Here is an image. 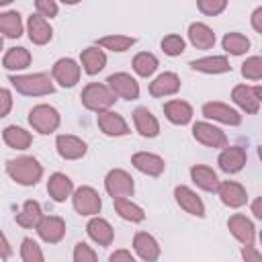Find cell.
Masks as SVG:
<instances>
[{
    "label": "cell",
    "instance_id": "1",
    "mask_svg": "<svg viewBox=\"0 0 262 262\" xmlns=\"http://www.w3.org/2000/svg\"><path fill=\"white\" fill-rule=\"evenodd\" d=\"M6 174L23 186H33L41 180L43 176V166L37 162V158L33 156H20L14 160L6 162Z\"/></svg>",
    "mask_w": 262,
    "mask_h": 262
},
{
    "label": "cell",
    "instance_id": "2",
    "mask_svg": "<svg viewBox=\"0 0 262 262\" xmlns=\"http://www.w3.org/2000/svg\"><path fill=\"white\" fill-rule=\"evenodd\" d=\"M8 82L12 84V88L25 96H45V94H53L55 86L49 78V74L39 72V74H25V76H10Z\"/></svg>",
    "mask_w": 262,
    "mask_h": 262
},
{
    "label": "cell",
    "instance_id": "3",
    "mask_svg": "<svg viewBox=\"0 0 262 262\" xmlns=\"http://www.w3.org/2000/svg\"><path fill=\"white\" fill-rule=\"evenodd\" d=\"M80 98H82V104L88 111H94V113L108 111L115 104V100H117L113 90L106 84H98V82H90L88 86H84Z\"/></svg>",
    "mask_w": 262,
    "mask_h": 262
},
{
    "label": "cell",
    "instance_id": "4",
    "mask_svg": "<svg viewBox=\"0 0 262 262\" xmlns=\"http://www.w3.org/2000/svg\"><path fill=\"white\" fill-rule=\"evenodd\" d=\"M59 113H57V108H53L51 104H37V106H33L31 108V113H29V123H31V127L37 131V133H41V135H49V133H53L57 127H59Z\"/></svg>",
    "mask_w": 262,
    "mask_h": 262
},
{
    "label": "cell",
    "instance_id": "5",
    "mask_svg": "<svg viewBox=\"0 0 262 262\" xmlns=\"http://www.w3.org/2000/svg\"><path fill=\"white\" fill-rule=\"evenodd\" d=\"M72 203H74L76 213L78 215H84V217L98 215L100 209H102L100 194L92 186H80V188H76L74 194H72Z\"/></svg>",
    "mask_w": 262,
    "mask_h": 262
},
{
    "label": "cell",
    "instance_id": "6",
    "mask_svg": "<svg viewBox=\"0 0 262 262\" xmlns=\"http://www.w3.org/2000/svg\"><path fill=\"white\" fill-rule=\"evenodd\" d=\"M106 86L113 90L115 96L119 98H125V100H135L139 98V84L137 80L127 74V72H117V74H111L106 78Z\"/></svg>",
    "mask_w": 262,
    "mask_h": 262
},
{
    "label": "cell",
    "instance_id": "7",
    "mask_svg": "<svg viewBox=\"0 0 262 262\" xmlns=\"http://www.w3.org/2000/svg\"><path fill=\"white\" fill-rule=\"evenodd\" d=\"M104 188L113 199H121V196H131L133 190H135V184H133V178H131L129 172H125L121 168H115L106 174Z\"/></svg>",
    "mask_w": 262,
    "mask_h": 262
},
{
    "label": "cell",
    "instance_id": "8",
    "mask_svg": "<svg viewBox=\"0 0 262 262\" xmlns=\"http://www.w3.org/2000/svg\"><path fill=\"white\" fill-rule=\"evenodd\" d=\"M260 94H262V90H260V86H248V84H237V86H233V90H231V98H233V102L242 108V111H246L248 115H256L258 111H260Z\"/></svg>",
    "mask_w": 262,
    "mask_h": 262
},
{
    "label": "cell",
    "instance_id": "9",
    "mask_svg": "<svg viewBox=\"0 0 262 262\" xmlns=\"http://www.w3.org/2000/svg\"><path fill=\"white\" fill-rule=\"evenodd\" d=\"M51 76H53V80H55L59 86L72 88V86H76L78 80H80V66H78V61L72 59V57H61V59H57V61L53 63Z\"/></svg>",
    "mask_w": 262,
    "mask_h": 262
},
{
    "label": "cell",
    "instance_id": "10",
    "mask_svg": "<svg viewBox=\"0 0 262 262\" xmlns=\"http://www.w3.org/2000/svg\"><path fill=\"white\" fill-rule=\"evenodd\" d=\"M192 137L207 147H225L227 145V135L219 127H215L207 121H199L192 125Z\"/></svg>",
    "mask_w": 262,
    "mask_h": 262
},
{
    "label": "cell",
    "instance_id": "11",
    "mask_svg": "<svg viewBox=\"0 0 262 262\" xmlns=\"http://www.w3.org/2000/svg\"><path fill=\"white\" fill-rule=\"evenodd\" d=\"M39 237L47 244H57L63 239L66 235V221L57 215H43L39 219V223L35 225Z\"/></svg>",
    "mask_w": 262,
    "mask_h": 262
},
{
    "label": "cell",
    "instance_id": "12",
    "mask_svg": "<svg viewBox=\"0 0 262 262\" xmlns=\"http://www.w3.org/2000/svg\"><path fill=\"white\" fill-rule=\"evenodd\" d=\"M221 199V203L225 207H231V209H239L248 203V192L246 188L239 184V182H233V180H223L217 184V190H215Z\"/></svg>",
    "mask_w": 262,
    "mask_h": 262
},
{
    "label": "cell",
    "instance_id": "13",
    "mask_svg": "<svg viewBox=\"0 0 262 262\" xmlns=\"http://www.w3.org/2000/svg\"><path fill=\"white\" fill-rule=\"evenodd\" d=\"M203 115H205L207 119H213V121H219V123L231 125V127H235V125L242 123V115H239L235 108H231V106L225 104V102H217V100L205 102V104H203Z\"/></svg>",
    "mask_w": 262,
    "mask_h": 262
},
{
    "label": "cell",
    "instance_id": "14",
    "mask_svg": "<svg viewBox=\"0 0 262 262\" xmlns=\"http://www.w3.org/2000/svg\"><path fill=\"white\" fill-rule=\"evenodd\" d=\"M248 162V156H246V149L239 147V145H225L223 151L219 154L217 158V164L219 168L225 172V174H235L239 172Z\"/></svg>",
    "mask_w": 262,
    "mask_h": 262
},
{
    "label": "cell",
    "instance_id": "15",
    "mask_svg": "<svg viewBox=\"0 0 262 262\" xmlns=\"http://www.w3.org/2000/svg\"><path fill=\"white\" fill-rule=\"evenodd\" d=\"M96 123H98V129H100L104 135H108V137H121V135H127V133H129L127 121H125L119 113H115V111H111V108L98 113Z\"/></svg>",
    "mask_w": 262,
    "mask_h": 262
},
{
    "label": "cell",
    "instance_id": "16",
    "mask_svg": "<svg viewBox=\"0 0 262 262\" xmlns=\"http://www.w3.org/2000/svg\"><path fill=\"white\" fill-rule=\"evenodd\" d=\"M227 227H229L231 235H233L239 244L252 246V244L256 242V227H254V223H252L246 215H239V213L231 215V217L227 219Z\"/></svg>",
    "mask_w": 262,
    "mask_h": 262
},
{
    "label": "cell",
    "instance_id": "17",
    "mask_svg": "<svg viewBox=\"0 0 262 262\" xmlns=\"http://www.w3.org/2000/svg\"><path fill=\"white\" fill-rule=\"evenodd\" d=\"M174 199L180 205V209H184L186 213H190L194 217H205V203L201 201V196L192 188H188L184 184H178L174 188Z\"/></svg>",
    "mask_w": 262,
    "mask_h": 262
},
{
    "label": "cell",
    "instance_id": "18",
    "mask_svg": "<svg viewBox=\"0 0 262 262\" xmlns=\"http://www.w3.org/2000/svg\"><path fill=\"white\" fill-rule=\"evenodd\" d=\"M131 164L135 170H139L141 174L147 176H160L166 170L164 158H160L158 154H149V151H137L131 156Z\"/></svg>",
    "mask_w": 262,
    "mask_h": 262
},
{
    "label": "cell",
    "instance_id": "19",
    "mask_svg": "<svg viewBox=\"0 0 262 262\" xmlns=\"http://www.w3.org/2000/svg\"><path fill=\"white\" fill-rule=\"evenodd\" d=\"M55 147H57V154L63 160H80V158L86 156V149H88L86 141H82L76 135H57Z\"/></svg>",
    "mask_w": 262,
    "mask_h": 262
},
{
    "label": "cell",
    "instance_id": "20",
    "mask_svg": "<svg viewBox=\"0 0 262 262\" xmlns=\"http://www.w3.org/2000/svg\"><path fill=\"white\" fill-rule=\"evenodd\" d=\"M27 33H29V39L35 43V45H45L51 41L53 37V29L51 25L47 23L45 16L41 14H31L29 20H27Z\"/></svg>",
    "mask_w": 262,
    "mask_h": 262
},
{
    "label": "cell",
    "instance_id": "21",
    "mask_svg": "<svg viewBox=\"0 0 262 262\" xmlns=\"http://www.w3.org/2000/svg\"><path fill=\"white\" fill-rule=\"evenodd\" d=\"M133 248H135V254L145 260V262H154L160 258V244L156 242V237L147 231H137L135 237H133Z\"/></svg>",
    "mask_w": 262,
    "mask_h": 262
},
{
    "label": "cell",
    "instance_id": "22",
    "mask_svg": "<svg viewBox=\"0 0 262 262\" xmlns=\"http://www.w3.org/2000/svg\"><path fill=\"white\" fill-rule=\"evenodd\" d=\"M180 90V78L174 72H164L160 74L151 84H149V94L156 98H164V96H172Z\"/></svg>",
    "mask_w": 262,
    "mask_h": 262
},
{
    "label": "cell",
    "instance_id": "23",
    "mask_svg": "<svg viewBox=\"0 0 262 262\" xmlns=\"http://www.w3.org/2000/svg\"><path fill=\"white\" fill-rule=\"evenodd\" d=\"M47 192L49 196L55 201V203H63L68 196H72L74 192V182L70 180V176L61 174V172H55L49 176L47 180Z\"/></svg>",
    "mask_w": 262,
    "mask_h": 262
},
{
    "label": "cell",
    "instance_id": "24",
    "mask_svg": "<svg viewBox=\"0 0 262 262\" xmlns=\"http://www.w3.org/2000/svg\"><path fill=\"white\" fill-rule=\"evenodd\" d=\"M86 231L90 235L92 242H96L98 246H111L113 239H115V231H113V225L102 219V217H92L86 225Z\"/></svg>",
    "mask_w": 262,
    "mask_h": 262
},
{
    "label": "cell",
    "instance_id": "25",
    "mask_svg": "<svg viewBox=\"0 0 262 262\" xmlns=\"http://www.w3.org/2000/svg\"><path fill=\"white\" fill-rule=\"evenodd\" d=\"M133 123L135 129L139 131L141 137H156L160 133V123L158 119L151 115V111H147L145 106H137L133 111Z\"/></svg>",
    "mask_w": 262,
    "mask_h": 262
},
{
    "label": "cell",
    "instance_id": "26",
    "mask_svg": "<svg viewBox=\"0 0 262 262\" xmlns=\"http://www.w3.org/2000/svg\"><path fill=\"white\" fill-rule=\"evenodd\" d=\"M190 68L194 72H201V74H225V72H231V66H229L225 55H209V57L194 59V61H190Z\"/></svg>",
    "mask_w": 262,
    "mask_h": 262
},
{
    "label": "cell",
    "instance_id": "27",
    "mask_svg": "<svg viewBox=\"0 0 262 262\" xmlns=\"http://www.w3.org/2000/svg\"><path fill=\"white\" fill-rule=\"evenodd\" d=\"M164 115L174 125H186L192 119V106L186 100H168L164 104Z\"/></svg>",
    "mask_w": 262,
    "mask_h": 262
},
{
    "label": "cell",
    "instance_id": "28",
    "mask_svg": "<svg viewBox=\"0 0 262 262\" xmlns=\"http://www.w3.org/2000/svg\"><path fill=\"white\" fill-rule=\"evenodd\" d=\"M190 178H192V182H194L201 190H207V192H215V190H217L219 178H217L215 170L209 168V166H203V164L192 166V168H190Z\"/></svg>",
    "mask_w": 262,
    "mask_h": 262
},
{
    "label": "cell",
    "instance_id": "29",
    "mask_svg": "<svg viewBox=\"0 0 262 262\" xmlns=\"http://www.w3.org/2000/svg\"><path fill=\"white\" fill-rule=\"evenodd\" d=\"M188 41L196 49H211L215 45V33L205 23H192L188 27Z\"/></svg>",
    "mask_w": 262,
    "mask_h": 262
},
{
    "label": "cell",
    "instance_id": "30",
    "mask_svg": "<svg viewBox=\"0 0 262 262\" xmlns=\"http://www.w3.org/2000/svg\"><path fill=\"white\" fill-rule=\"evenodd\" d=\"M80 61H82L84 72H86L88 76H94V74H98V72L104 70V66H106V55H104V51L98 49V47H86V49L82 51V55H80Z\"/></svg>",
    "mask_w": 262,
    "mask_h": 262
},
{
    "label": "cell",
    "instance_id": "31",
    "mask_svg": "<svg viewBox=\"0 0 262 262\" xmlns=\"http://www.w3.org/2000/svg\"><path fill=\"white\" fill-rule=\"evenodd\" d=\"M2 139L8 147L12 149H27L31 143H33V135L23 129V127H16V125H8L4 131H2Z\"/></svg>",
    "mask_w": 262,
    "mask_h": 262
},
{
    "label": "cell",
    "instance_id": "32",
    "mask_svg": "<svg viewBox=\"0 0 262 262\" xmlns=\"http://www.w3.org/2000/svg\"><path fill=\"white\" fill-rule=\"evenodd\" d=\"M113 205H115V211L121 219L125 221H131V223H139L145 219V213L139 205L131 203L127 196H121V199H113Z\"/></svg>",
    "mask_w": 262,
    "mask_h": 262
},
{
    "label": "cell",
    "instance_id": "33",
    "mask_svg": "<svg viewBox=\"0 0 262 262\" xmlns=\"http://www.w3.org/2000/svg\"><path fill=\"white\" fill-rule=\"evenodd\" d=\"M2 66L10 72H16V70H25L31 66V51L25 49V47H12L4 53V59H2Z\"/></svg>",
    "mask_w": 262,
    "mask_h": 262
},
{
    "label": "cell",
    "instance_id": "34",
    "mask_svg": "<svg viewBox=\"0 0 262 262\" xmlns=\"http://www.w3.org/2000/svg\"><path fill=\"white\" fill-rule=\"evenodd\" d=\"M43 217V213H41V205L37 203V201H33V199H29V201H25V205H23V209H20V213H16V223L20 225V227H25V229H31V227H35L37 223H39V219Z\"/></svg>",
    "mask_w": 262,
    "mask_h": 262
},
{
    "label": "cell",
    "instance_id": "35",
    "mask_svg": "<svg viewBox=\"0 0 262 262\" xmlns=\"http://www.w3.org/2000/svg\"><path fill=\"white\" fill-rule=\"evenodd\" d=\"M0 33H2L4 37L18 39V37L23 35V20H20V14L14 12V10L0 12Z\"/></svg>",
    "mask_w": 262,
    "mask_h": 262
},
{
    "label": "cell",
    "instance_id": "36",
    "mask_svg": "<svg viewBox=\"0 0 262 262\" xmlns=\"http://www.w3.org/2000/svg\"><path fill=\"white\" fill-rule=\"evenodd\" d=\"M98 47L102 49H108V51H117V53H123L127 49H131L135 45V37H129V35H106V37H100L96 41Z\"/></svg>",
    "mask_w": 262,
    "mask_h": 262
},
{
    "label": "cell",
    "instance_id": "37",
    "mask_svg": "<svg viewBox=\"0 0 262 262\" xmlns=\"http://www.w3.org/2000/svg\"><path fill=\"white\" fill-rule=\"evenodd\" d=\"M133 70L137 76L141 78H149L156 70H158V57L149 51H141L133 57Z\"/></svg>",
    "mask_w": 262,
    "mask_h": 262
},
{
    "label": "cell",
    "instance_id": "38",
    "mask_svg": "<svg viewBox=\"0 0 262 262\" xmlns=\"http://www.w3.org/2000/svg\"><path fill=\"white\" fill-rule=\"evenodd\" d=\"M223 49L227 51V53H231V55H244L248 49H250V39L246 37V35H242V33H225V37H223Z\"/></svg>",
    "mask_w": 262,
    "mask_h": 262
},
{
    "label": "cell",
    "instance_id": "39",
    "mask_svg": "<svg viewBox=\"0 0 262 262\" xmlns=\"http://www.w3.org/2000/svg\"><path fill=\"white\" fill-rule=\"evenodd\" d=\"M20 258L25 262H43L45 260L39 244L33 237H25L23 239V244H20Z\"/></svg>",
    "mask_w": 262,
    "mask_h": 262
},
{
    "label": "cell",
    "instance_id": "40",
    "mask_svg": "<svg viewBox=\"0 0 262 262\" xmlns=\"http://www.w3.org/2000/svg\"><path fill=\"white\" fill-rule=\"evenodd\" d=\"M242 76L246 80H254L258 82L262 78V57L260 55H252L242 63Z\"/></svg>",
    "mask_w": 262,
    "mask_h": 262
},
{
    "label": "cell",
    "instance_id": "41",
    "mask_svg": "<svg viewBox=\"0 0 262 262\" xmlns=\"http://www.w3.org/2000/svg\"><path fill=\"white\" fill-rule=\"evenodd\" d=\"M162 51L166 53V55H170V57H176V55H180L182 51H184V47H186V43H184V39L180 37V35H166L164 39H162Z\"/></svg>",
    "mask_w": 262,
    "mask_h": 262
},
{
    "label": "cell",
    "instance_id": "42",
    "mask_svg": "<svg viewBox=\"0 0 262 262\" xmlns=\"http://www.w3.org/2000/svg\"><path fill=\"white\" fill-rule=\"evenodd\" d=\"M196 6L207 16H217L227 8V0H196Z\"/></svg>",
    "mask_w": 262,
    "mask_h": 262
},
{
    "label": "cell",
    "instance_id": "43",
    "mask_svg": "<svg viewBox=\"0 0 262 262\" xmlns=\"http://www.w3.org/2000/svg\"><path fill=\"white\" fill-rule=\"evenodd\" d=\"M96 258H98L96 252L88 244H84V242L76 244V248H74V262H94Z\"/></svg>",
    "mask_w": 262,
    "mask_h": 262
},
{
    "label": "cell",
    "instance_id": "44",
    "mask_svg": "<svg viewBox=\"0 0 262 262\" xmlns=\"http://www.w3.org/2000/svg\"><path fill=\"white\" fill-rule=\"evenodd\" d=\"M37 6V14L45 16V18H53L57 14V2L55 0H35Z\"/></svg>",
    "mask_w": 262,
    "mask_h": 262
},
{
    "label": "cell",
    "instance_id": "45",
    "mask_svg": "<svg viewBox=\"0 0 262 262\" xmlns=\"http://www.w3.org/2000/svg\"><path fill=\"white\" fill-rule=\"evenodd\" d=\"M12 108V94L6 88H0V119H4Z\"/></svg>",
    "mask_w": 262,
    "mask_h": 262
},
{
    "label": "cell",
    "instance_id": "46",
    "mask_svg": "<svg viewBox=\"0 0 262 262\" xmlns=\"http://www.w3.org/2000/svg\"><path fill=\"white\" fill-rule=\"evenodd\" d=\"M242 256H244L246 262H260V260H262V254L254 248V244H252V246H244V248H242Z\"/></svg>",
    "mask_w": 262,
    "mask_h": 262
},
{
    "label": "cell",
    "instance_id": "47",
    "mask_svg": "<svg viewBox=\"0 0 262 262\" xmlns=\"http://www.w3.org/2000/svg\"><path fill=\"white\" fill-rule=\"evenodd\" d=\"M108 260L111 262H133L135 258H133V254L129 250H117V252H113L108 256Z\"/></svg>",
    "mask_w": 262,
    "mask_h": 262
},
{
    "label": "cell",
    "instance_id": "48",
    "mask_svg": "<svg viewBox=\"0 0 262 262\" xmlns=\"http://www.w3.org/2000/svg\"><path fill=\"white\" fill-rule=\"evenodd\" d=\"M10 254H12V248H10L8 239H6V235L0 231V258H2V260H8Z\"/></svg>",
    "mask_w": 262,
    "mask_h": 262
},
{
    "label": "cell",
    "instance_id": "49",
    "mask_svg": "<svg viewBox=\"0 0 262 262\" xmlns=\"http://www.w3.org/2000/svg\"><path fill=\"white\" fill-rule=\"evenodd\" d=\"M252 27H254L256 33H262V6H258L252 12Z\"/></svg>",
    "mask_w": 262,
    "mask_h": 262
},
{
    "label": "cell",
    "instance_id": "50",
    "mask_svg": "<svg viewBox=\"0 0 262 262\" xmlns=\"http://www.w3.org/2000/svg\"><path fill=\"white\" fill-rule=\"evenodd\" d=\"M260 203H262V199H256V201L252 203V213H254V217H256V219H262V209H260Z\"/></svg>",
    "mask_w": 262,
    "mask_h": 262
},
{
    "label": "cell",
    "instance_id": "51",
    "mask_svg": "<svg viewBox=\"0 0 262 262\" xmlns=\"http://www.w3.org/2000/svg\"><path fill=\"white\" fill-rule=\"evenodd\" d=\"M59 2H63V4H68V6H74V4H78V2H82V0H59Z\"/></svg>",
    "mask_w": 262,
    "mask_h": 262
},
{
    "label": "cell",
    "instance_id": "52",
    "mask_svg": "<svg viewBox=\"0 0 262 262\" xmlns=\"http://www.w3.org/2000/svg\"><path fill=\"white\" fill-rule=\"evenodd\" d=\"M12 0H0V6H6V4H10Z\"/></svg>",
    "mask_w": 262,
    "mask_h": 262
},
{
    "label": "cell",
    "instance_id": "53",
    "mask_svg": "<svg viewBox=\"0 0 262 262\" xmlns=\"http://www.w3.org/2000/svg\"><path fill=\"white\" fill-rule=\"evenodd\" d=\"M0 51H2V37H0Z\"/></svg>",
    "mask_w": 262,
    "mask_h": 262
}]
</instances>
